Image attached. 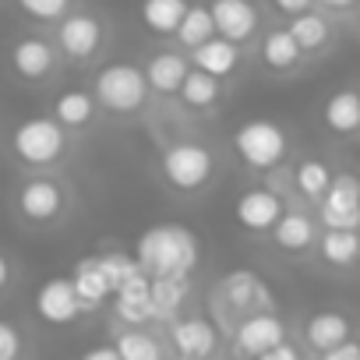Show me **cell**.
Segmentation results:
<instances>
[{"instance_id": "1", "label": "cell", "mask_w": 360, "mask_h": 360, "mask_svg": "<svg viewBox=\"0 0 360 360\" xmlns=\"http://www.w3.org/2000/svg\"><path fill=\"white\" fill-rule=\"evenodd\" d=\"M198 258H202L198 237L191 230H184V226H173V223L148 226L138 237V244H134V262L152 279H162V276H191L198 269Z\"/></svg>"}, {"instance_id": "2", "label": "cell", "mask_w": 360, "mask_h": 360, "mask_svg": "<svg viewBox=\"0 0 360 360\" xmlns=\"http://www.w3.org/2000/svg\"><path fill=\"white\" fill-rule=\"evenodd\" d=\"M148 92L152 89H148L145 68H138L131 60H113V64L99 68L92 78V96H96L99 110H106L113 117H134L138 110H145Z\"/></svg>"}, {"instance_id": "3", "label": "cell", "mask_w": 360, "mask_h": 360, "mask_svg": "<svg viewBox=\"0 0 360 360\" xmlns=\"http://www.w3.org/2000/svg\"><path fill=\"white\" fill-rule=\"evenodd\" d=\"M216 155L202 141H176L159 155L162 184L176 195H198L216 180Z\"/></svg>"}, {"instance_id": "4", "label": "cell", "mask_w": 360, "mask_h": 360, "mask_svg": "<svg viewBox=\"0 0 360 360\" xmlns=\"http://www.w3.org/2000/svg\"><path fill=\"white\" fill-rule=\"evenodd\" d=\"M233 152L240 155V162L248 169L265 173V169H272V166H279L286 159L290 134H286L283 124H276L269 117H251V120H244L233 131Z\"/></svg>"}, {"instance_id": "5", "label": "cell", "mask_w": 360, "mask_h": 360, "mask_svg": "<svg viewBox=\"0 0 360 360\" xmlns=\"http://www.w3.org/2000/svg\"><path fill=\"white\" fill-rule=\"evenodd\" d=\"M11 148L15 155L32 166V169H43V166H53L64 159L68 152V127L57 120V117H29L15 127L11 134Z\"/></svg>"}, {"instance_id": "6", "label": "cell", "mask_w": 360, "mask_h": 360, "mask_svg": "<svg viewBox=\"0 0 360 360\" xmlns=\"http://www.w3.org/2000/svg\"><path fill=\"white\" fill-rule=\"evenodd\" d=\"M318 223L325 230H360V176L332 173V184L318 202Z\"/></svg>"}, {"instance_id": "7", "label": "cell", "mask_w": 360, "mask_h": 360, "mask_svg": "<svg viewBox=\"0 0 360 360\" xmlns=\"http://www.w3.org/2000/svg\"><path fill=\"white\" fill-rule=\"evenodd\" d=\"M216 304H223L237 321L255 314V311H272L276 307L269 286L251 269H233L230 276H223V283L216 286Z\"/></svg>"}, {"instance_id": "8", "label": "cell", "mask_w": 360, "mask_h": 360, "mask_svg": "<svg viewBox=\"0 0 360 360\" xmlns=\"http://www.w3.org/2000/svg\"><path fill=\"white\" fill-rule=\"evenodd\" d=\"M230 339H233L237 360H255V356H262L265 349H272L286 339V321L276 311H255V314H248L233 325Z\"/></svg>"}, {"instance_id": "9", "label": "cell", "mask_w": 360, "mask_h": 360, "mask_svg": "<svg viewBox=\"0 0 360 360\" xmlns=\"http://www.w3.org/2000/svg\"><path fill=\"white\" fill-rule=\"evenodd\" d=\"M106 43V25L89 11H68L57 22V50L68 60H92Z\"/></svg>"}, {"instance_id": "10", "label": "cell", "mask_w": 360, "mask_h": 360, "mask_svg": "<svg viewBox=\"0 0 360 360\" xmlns=\"http://www.w3.org/2000/svg\"><path fill=\"white\" fill-rule=\"evenodd\" d=\"M64 202H68L64 188L50 176H29L18 188V212H22V219H29L36 226H46V223L60 219Z\"/></svg>"}, {"instance_id": "11", "label": "cell", "mask_w": 360, "mask_h": 360, "mask_svg": "<svg viewBox=\"0 0 360 360\" xmlns=\"http://www.w3.org/2000/svg\"><path fill=\"white\" fill-rule=\"evenodd\" d=\"M283 212H286L283 198L276 191H269V188H248L233 202V219L248 233H272V226L279 223Z\"/></svg>"}, {"instance_id": "12", "label": "cell", "mask_w": 360, "mask_h": 360, "mask_svg": "<svg viewBox=\"0 0 360 360\" xmlns=\"http://www.w3.org/2000/svg\"><path fill=\"white\" fill-rule=\"evenodd\" d=\"M82 311H85V304H82V297H78L71 276H68V279H64V276H53V279H46V283L36 290V314H39L46 325H71Z\"/></svg>"}, {"instance_id": "13", "label": "cell", "mask_w": 360, "mask_h": 360, "mask_svg": "<svg viewBox=\"0 0 360 360\" xmlns=\"http://www.w3.org/2000/svg\"><path fill=\"white\" fill-rule=\"evenodd\" d=\"M169 346H173L180 356L212 360L216 349H219V328H216L209 318H202V314L173 318V325H169Z\"/></svg>"}, {"instance_id": "14", "label": "cell", "mask_w": 360, "mask_h": 360, "mask_svg": "<svg viewBox=\"0 0 360 360\" xmlns=\"http://www.w3.org/2000/svg\"><path fill=\"white\" fill-rule=\"evenodd\" d=\"M209 11H212V22H216V36L240 43V46L258 36L262 18H258V8L251 0H212Z\"/></svg>"}, {"instance_id": "15", "label": "cell", "mask_w": 360, "mask_h": 360, "mask_svg": "<svg viewBox=\"0 0 360 360\" xmlns=\"http://www.w3.org/2000/svg\"><path fill=\"white\" fill-rule=\"evenodd\" d=\"M11 68L18 78L25 82H43L53 75L57 68V50L43 39V36H22L15 46H11Z\"/></svg>"}, {"instance_id": "16", "label": "cell", "mask_w": 360, "mask_h": 360, "mask_svg": "<svg viewBox=\"0 0 360 360\" xmlns=\"http://www.w3.org/2000/svg\"><path fill=\"white\" fill-rule=\"evenodd\" d=\"M240 60H244L240 43H230V39H223V36H212V39H205L202 46L191 50V68H198V71H205V75H212V78H219V82L233 78V75L240 71Z\"/></svg>"}, {"instance_id": "17", "label": "cell", "mask_w": 360, "mask_h": 360, "mask_svg": "<svg viewBox=\"0 0 360 360\" xmlns=\"http://www.w3.org/2000/svg\"><path fill=\"white\" fill-rule=\"evenodd\" d=\"M272 244L286 255H304L318 244V223L300 209H286L279 223L272 226Z\"/></svg>"}, {"instance_id": "18", "label": "cell", "mask_w": 360, "mask_h": 360, "mask_svg": "<svg viewBox=\"0 0 360 360\" xmlns=\"http://www.w3.org/2000/svg\"><path fill=\"white\" fill-rule=\"evenodd\" d=\"M188 71H191V57L176 53V50H159L145 64L148 89L159 92V96H176L180 85H184V78H188Z\"/></svg>"}, {"instance_id": "19", "label": "cell", "mask_w": 360, "mask_h": 360, "mask_svg": "<svg viewBox=\"0 0 360 360\" xmlns=\"http://www.w3.org/2000/svg\"><path fill=\"white\" fill-rule=\"evenodd\" d=\"M321 120L335 138H356L360 134V92L356 89H339L325 99Z\"/></svg>"}, {"instance_id": "20", "label": "cell", "mask_w": 360, "mask_h": 360, "mask_svg": "<svg viewBox=\"0 0 360 360\" xmlns=\"http://www.w3.org/2000/svg\"><path fill=\"white\" fill-rule=\"evenodd\" d=\"M258 57H262V64H265L269 71H276V75H286V71L300 68V60H304L307 53L300 50L297 36H293V32H290V25H286V29H269V32L262 36Z\"/></svg>"}, {"instance_id": "21", "label": "cell", "mask_w": 360, "mask_h": 360, "mask_svg": "<svg viewBox=\"0 0 360 360\" xmlns=\"http://www.w3.org/2000/svg\"><path fill=\"white\" fill-rule=\"evenodd\" d=\"M349 332H353V325H349V318H346L342 311H318V314H311L307 325H304V342H307L311 349L325 353V349L346 342Z\"/></svg>"}, {"instance_id": "22", "label": "cell", "mask_w": 360, "mask_h": 360, "mask_svg": "<svg viewBox=\"0 0 360 360\" xmlns=\"http://www.w3.org/2000/svg\"><path fill=\"white\" fill-rule=\"evenodd\" d=\"M314 248H318V258L328 269L360 265V230H321Z\"/></svg>"}, {"instance_id": "23", "label": "cell", "mask_w": 360, "mask_h": 360, "mask_svg": "<svg viewBox=\"0 0 360 360\" xmlns=\"http://www.w3.org/2000/svg\"><path fill=\"white\" fill-rule=\"evenodd\" d=\"M188 8H191V0H141L138 15H141V25L152 36H162L166 39V36H176V29H180V22H184Z\"/></svg>"}, {"instance_id": "24", "label": "cell", "mask_w": 360, "mask_h": 360, "mask_svg": "<svg viewBox=\"0 0 360 360\" xmlns=\"http://www.w3.org/2000/svg\"><path fill=\"white\" fill-rule=\"evenodd\" d=\"M96 113H99V103H96V96L85 92V89H64V92L53 99V117H57L68 131L89 127V124L96 120Z\"/></svg>"}, {"instance_id": "25", "label": "cell", "mask_w": 360, "mask_h": 360, "mask_svg": "<svg viewBox=\"0 0 360 360\" xmlns=\"http://www.w3.org/2000/svg\"><path fill=\"white\" fill-rule=\"evenodd\" d=\"M71 283H75V290H78L85 311H96L106 297H113V290H110V283H106V276H103V269H99V255L82 258V262L75 265V272H71Z\"/></svg>"}, {"instance_id": "26", "label": "cell", "mask_w": 360, "mask_h": 360, "mask_svg": "<svg viewBox=\"0 0 360 360\" xmlns=\"http://www.w3.org/2000/svg\"><path fill=\"white\" fill-rule=\"evenodd\" d=\"M188 293H191V283L188 276H162V279H152V311L159 321H173L180 314V307L188 304Z\"/></svg>"}, {"instance_id": "27", "label": "cell", "mask_w": 360, "mask_h": 360, "mask_svg": "<svg viewBox=\"0 0 360 360\" xmlns=\"http://www.w3.org/2000/svg\"><path fill=\"white\" fill-rule=\"evenodd\" d=\"M176 96H180V103H184L188 110L205 113V110H212V106L219 103V96H223V82L212 78V75H205V71H198V68H191Z\"/></svg>"}, {"instance_id": "28", "label": "cell", "mask_w": 360, "mask_h": 360, "mask_svg": "<svg viewBox=\"0 0 360 360\" xmlns=\"http://www.w3.org/2000/svg\"><path fill=\"white\" fill-rule=\"evenodd\" d=\"M290 32L297 36V43H300V50L304 53H321L328 43H332V25H328V18L321 15V11H304V15H293L290 18Z\"/></svg>"}, {"instance_id": "29", "label": "cell", "mask_w": 360, "mask_h": 360, "mask_svg": "<svg viewBox=\"0 0 360 360\" xmlns=\"http://www.w3.org/2000/svg\"><path fill=\"white\" fill-rule=\"evenodd\" d=\"M328 184H332V169H328L321 159H300V162L293 166V188H297V195H300L304 202L318 205V202L325 198Z\"/></svg>"}, {"instance_id": "30", "label": "cell", "mask_w": 360, "mask_h": 360, "mask_svg": "<svg viewBox=\"0 0 360 360\" xmlns=\"http://www.w3.org/2000/svg\"><path fill=\"white\" fill-rule=\"evenodd\" d=\"M212 36H216V22H212L209 4H191L173 39L180 43V50H188V53H191L195 46H202V43H205V39H212Z\"/></svg>"}, {"instance_id": "31", "label": "cell", "mask_w": 360, "mask_h": 360, "mask_svg": "<svg viewBox=\"0 0 360 360\" xmlns=\"http://www.w3.org/2000/svg\"><path fill=\"white\" fill-rule=\"evenodd\" d=\"M113 346H117L120 360H166L162 356V342L152 332H145V328H124V332H117Z\"/></svg>"}, {"instance_id": "32", "label": "cell", "mask_w": 360, "mask_h": 360, "mask_svg": "<svg viewBox=\"0 0 360 360\" xmlns=\"http://www.w3.org/2000/svg\"><path fill=\"white\" fill-rule=\"evenodd\" d=\"M99 269H103L110 290H117V286H120L127 276H134L141 265H138L134 255H127V251H103V255H99Z\"/></svg>"}, {"instance_id": "33", "label": "cell", "mask_w": 360, "mask_h": 360, "mask_svg": "<svg viewBox=\"0 0 360 360\" xmlns=\"http://www.w3.org/2000/svg\"><path fill=\"white\" fill-rule=\"evenodd\" d=\"M18 8L32 22H60L71 11V0H18Z\"/></svg>"}, {"instance_id": "34", "label": "cell", "mask_w": 360, "mask_h": 360, "mask_svg": "<svg viewBox=\"0 0 360 360\" xmlns=\"http://www.w3.org/2000/svg\"><path fill=\"white\" fill-rule=\"evenodd\" d=\"M22 356V332L0 318V360H18Z\"/></svg>"}, {"instance_id": "35", "label": "cell", "mask_w": 360, "mask_h": 360, "mask_svg": "<svg viewBox=\"0 0 360 360\" xmlns=\"http://www.w3.org/2000/svg\"><path fill=\"white\" fill-rule=\"evenodd\" d=\"M321 360H360V342L346 339V342H339V346L325 349V353H321Z\"/></svg>"}, {"instance_id": "36", "label": "cell", "mask_w": 360, "mask_h": 360, "mask_svg": "<svg viewBox=\"0 0 360 360\" xmlns=\"http://www.w3.org/2000/svg\"><path fill=\"white\" fill-rule=\"evenodd\" d=\"M255 360H304V356H300V349H297L293 342H286V339H283L279 346L265 349V353H262V356H255Z\"/></svg>"}, {"instance_id": "37", "label": "cell", "mask_w": 360, "mask_h": 360, "mask_svg": "<svg viewBox=\"0 0 360 360\" xmlns=\"http://www.w3.org/2000/svg\"><path fill=\"white\" fill-rule=\"evenodd\" d=\"M318 4V0H272V8L279 11V15H304V11H311Z\"/></svg>"}, {"instance_id": "38", "label": "cell", "mask_w": 360, "mask_h": 360, "mask_svg": "<svg viewBox=\"0 0 360 360\" xmlns=\"http://www.w3.org/2000/svg\"><path fill=\"white\" fill-rule=\"evenodd\" d=\"M82 360H120V353H117V346H92V349H85V356Z\"/></svg>"}, {"instance_id": "39", "label": "cell", "mask_w": 360, "mask_h": 360, "mask_svg": "<svg viewBox=\"0 0 360 360\" xmlns=\"http://www.w3.org/2000/svg\"><path fill=\"white\" fill-rule=\"evenodd\" d=\"M360 4V0H318V8L332 11V15H342V11H353Z\"/></svg>"}, {"instance_id": "40", "label": "cell", "mask_w": 360, "mask_h": 360, "mask_svg": "<svg viewBox=\"0 0 360 360\" xmlns=\"http://www.w3.org/2000/svg\"><path fill=\"white\" fill-rule=\"evenodd\" d=\"M8 283H11V262H8L4 255H0V293L8 290Z\"/></svg>"}, {"instance_id": "41", "label": "cell", "mask_w": 360, "mask_h": 360, "mask_svg": "<svg viewBox=\"0 0 360 360\" xmlns=\"http://www.w3.org/2000/svg\"><path fill=\"white\" fill-rule=\"evenodd\" d=\"M173 360H202V356H180V353H176V356H173Z\"/></svg>"}]
</instances>
